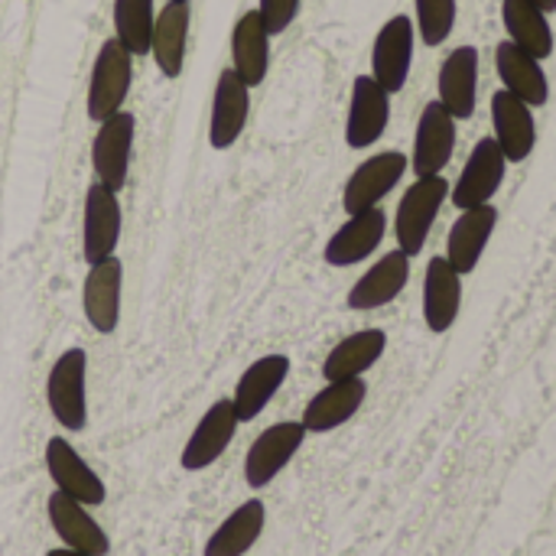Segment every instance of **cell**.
Here are the masks:
<instances>
[{"mask_svg": "<svg viewBox=\"0 0 556 556\" xmlns=\"http://www.w3.org/2000/svg\"><path fill=\"white\" fill-rule=\"evenodd\" d=\"M505 169H508V160L498 147L495 137H482L466 166H463V176L456 179V189H450L456 208H476V205H489L498 189H502V179H505Z\"/></svg>", "mask_w": 556, "mask_h": 556, "instance_id": "11", "label": "cell"}, {"mask_svg": "<svg viewBox=\"0 0 556 556\" xmlns=\"http://www.w3.org/2000/svg\"><path fill=\"white\" fill-rule=\"evenodd\" d=\"M46 515H49V525L55 531V538L78 551V554H91V556H108L111 554V538L104 534V528L91 518V511L62 495V492H52L49 502H46Z\"/></svg>", "mask_w": 556, "mask_h": 556, "instance_id": "16", "label": "cell"}, {"mask_svg": "<svg viewBox=\"0 0 556 556\" xmlns=\"http://www.w3.org/2000/svg\"><path fill=\"white\" fill-rule=\"evenodd\" d=\"M388 349V336L381 329H362L345 336L339 345L323 362V378L326 381H345V378H362Z\"/></svg>", "mask_w": 556, "mask_h": 556, "instance_id": "29", "label": "cell"}, {"mask_svg": "<svg viewBox=\"0 0 556 556\" xmlns=\"http://www.w3.org/2000/svg\"><path fill=\"white\" fill-rule=\"evenodd\" d=\"M153 0H114V39L137 59L150 55L153 39Z\"/></svg>", "mask_w": 556, "mask_h": 556, "instance_id": "31", "label": "cell"}, {"mask_svg": "<svg viewBox=\"0 0 556 556\" xmlns=\"http://www.w3.org/2000/svg\"><path fill=\"white\" fill-rule=\"evenodd\" d=\"M290 375V358L287 355H264L254 365H248V371L238 378L235 384V414L241 424H251L264 414V407L274 401V394L283 388Z\"/></svg>", "mask_w": 556, "mask_h": 556, "instance_id": "23", "label": "cell"}, {"mask_svg": "<svg viewBox=\"0 0 556 556\" xmlns=\"http://www.w3.org/2000/svg\"><path fill=\"white\" fill-rule=\"evenodd\" d=\"M238 414H235V404H231V397H222V401H215L205 414H202V420L195 424V430L189 433V440H186V446H182V456H179V466L186 469V472H202V469H208V466H215L222 456H225V450L231 446V440H235V433H238Z\"/></svg>", "mask_w": 556, "mask_h": 556, "instance_id": "10", "label": "cell"}, {"mask_svg": "<svg viewBox=\"0 0 556 556\" xmlns=\"http://www.w3.org/2000/svg\"><path fill=\"white\" fill-rule=\"evenodd\" d=\"M46 404L55 424L68 433L88 427V355L85 349H65L46 378Z\"/></svg>", "mask_w": 556, "mask_h": 556, "instance_id": "1", "label": "cell"}, {"mask_svg": "<svg viewBox=\"0 0 556 556\" xmlns=\"http://www.w3.org/2000/svg\"><path fill=\"white\" fill-rule=\"evenodd\" d=\"M231 68L248 88H257L270 68V33L257 10L238 16L231 29Z\"/></svg>", "mask_w": 556, "mask_h": 556, "instance_id": "27", "label": "cell"}, {"mask_svg": "<svg viewBox=\"0 0 556 556\" xmlns=\"http://www.w3.org/2000/svg\"><path fill=\"white\" fill-rule=\"evenodd\" d=\"M495 68H498V78H502V88L511 91L515 98H521L525 104L544 108L551 101V81H547V72H544L541 59L518 49L511 39L498 42Z\"/></svg>", "mask_w": 556, "mask_h": 556, "instance_id": "24", "label": "cell"}, {"mask_svg": "<svg viewBox=\"0 0 556 556\" xmlns=\"http://www.w3.org/2000/svg\"><path fill=\"white\" fill-rule=\"evenodd\" d=\"M407 166H410V160L401 150H384V153L368 156L349 176V182L342 189V208H345V215H358V212L378 208L381 199L404 179Z\"/></svg>", "mask_w": 556, "mask_h": 556, "instance_id": "7", "label": "cell"}, {"mask_svg": "<svg viewBox=\"0 0 556 556\" xmlns=\"http://www.w3.org/2000/svg\"><path fill=\"white\" fill-rule=\"evenodd\" d=\"M267 525V508L261 498H251L244 505H238L218 528L215 534L205 541L202 556H244L264 534Z\"/></svg>", "mask_w": 556, "mask_h": 556, "instance_id": "28", "label": "cell"}, {"mask_svg": "<svg viewBox=\"0 0 556 556\" xmlns=\"http://www.w3.org/2000/svg\"><path fill=\"white\" fill-rule=\"evenodd\" d=\"M134 130L137 121L130 111H117L98 124V134L91 140V169L94 182H101L111 192H121L130 176V153H134Z\"/></svg>", "mask_w": 556, "mask_h": 556, "instance_id": "4", "label": "cell"}, {"mask_svg": "<svg viewBox=\"0 0 556 556\" xmlns=\"http://www.w3.org/2000/svg\"><path fill=\"white\" fill-rule=\"evenodd\" d=\"M414 20L397 13L391 16L378 36H375V46H371V78L388 91V94H397L404 91L407 78H410V62H414Z\"/></svg>", "mask_w": 556, "mask_h": 556, "instance_id": "5", "label": "cell"}, {"mask_svg": "<svg viewBox=\"0 0 556 556\" xmlns=\"http://www.w3.org/2000/svg\"><path fill=\"white\" fill-rule=\"evenodd\" d=\"M456 147V117L440 104L430 101L420 111L417 134H414V153H410V169L414 176H443V169L453 160Z\"/></svg>", "mask_w": 556, "mask_h": 556, "instance_id": "13", "label": "cell"}, {"mask_svg": "<svg viewBox=\"0 0 556 556\" xmlns=\"http://www.w3.org/2000/svg\"><path fill=\"white\" fill-rule=\"evenodd\" d=\"M498 225V208L489 205H476V208H463V215L456 218V225L450 228L446 238V261L466 277L479 267L482 251L489 248L492 235Z\"/></svg>", "mask_w": 556, "mask_h": 556, "instance_id": "25", "label": "cell"}, {"mask_svg": "<svg viewBox=\"0 0 556 556\" xmlns=\"http://www.w3.org/2000/svg\"><path fill=\"white\" fill-rule=\"evenodd\" d=\"M46 472H49L55 492L81 502L85 508H98L108 498L101 476L75 453V446L65 437H52L46 443Z\"/></svg>", "mask_w": 556, "mask_h": 556, "instance_id": "12", "label": "cell"}, {"mask_svg": "<svg viewBox=\"0 0 556 556\" xmlns=\"http://www.w3.org/2000/svg\"><path fill=\"white\" fill-rule=\"evenodd\" d=\"M251 114V88L238 78L235 68H225L215 81L212 114H208V143L212 150H228L244 134Z\"/></svg>", "mask_w": 556, "mask_h": 556, "instance_id": "15", "label": "cell"}, {"mask_svg": "<svg viewBox=\"0 0 556 556\" xmlns=\"http://www.w3.org/2000/svg\"><path fill=\"white\" fill-rule=\"evenodd\" d=\"M121 228H124V215H121L117 192L104 189L101 182H91L81 208V257L88 264L111 257L121 244Z\"/></svg>", "mask_w": 556, "mask_h": 556, "instance_id": "9", "label": "cell"}, {"mask_svg": "<svg viewBox=\"0 0 556 556\" xmlns=\"http://www.w3.org/2000/svg\"><path fill=\"white\" fill-rule=\"evenodd\" d=\"M189 23H192L189 0H166L163 10L156 13L153 39H150V55H153L156 68L166 78H179L182 75L186 42H189Z\"/></svg>", "mask_w": 556, "mask_h": 556, "instance_id": "26", "label": "cell"}, {"mask_svg": "<svg viewBox=\"0 0 556 556\" xmlns=\"http://www.w3.org/2000/svg\"><path fill=\"white\" fill-rule=\"evenodd\" d=\"M531 3H534V7H541L544 13H554L556 10V0H531Z\"/></svg>", "mask_w": 556, "mask_h": 556, "instance_id": "35", "label": "cell"}, {"mask_svg": "<svg viewBox=\"0 0 556 556\" xmlns=\"http://www.w3.org/2000/svg\"><path fill=\"white\" fill-rule=\"evenodd\" d=\"M440 104L456 117L469 121L476 114V94H479V49L476 46H456L443 65H440Z\"/></svg>", "mask_w": 556, "mask_h": 556, "instance_id": "21", "label": "cell"}, {"mask_svg": "<svg viewBox=\"0 0 556 556\" xmlns=\"http://www.w3.org/2000/svg\"><path fill=\"white\" fill-rule=\"evenodd\" d=\"M450 182L443 176H420L410 182V189L404 192L401 205H397V218H394V235H397V248L414 261L417 254H424L430 228L443 208V202L450 199Z\"/></svg>", "mask_w": 556, "mask_h": 556, "instance_id": "2", "label": "cell"}, {"mask_svg": "<svg viewBox=\"0 0 556 556\" xmlns=\"http://www.w3.org/2000/svg\"><path fill=\"white\" fill-rule=\"evenodd\" d=\"M417 3V33L433 49L443 46L456 26V0H414Z\"/></svg>", "mask_w": 556, "mask_h": 556, "instance_id": "32", "label": "cell"}, {"mask_svg": "<svg viewBox=\"0 0 556 556\" xmlns=\"http://www.w3.org/2000/svg\"><path fill=\"white\" fill-rule=\"evenodd\" d=\"M502 23L508 29V39L531 52L534 59H547L554 52V29L541 7L531 0H502Z\"/></svg>", "mask_w": 556, "mask_h": 556, "instance_id": "30", "label": "cell"}, {"mask_svg": "<svg viewBox=\"0 0 556 556\" xmlns=\"http://www.w3.org/2000/svg\"><path fill=\"white\" fill-rule=\"evenodd\" d=\"M492 130L508 163H525L534 153V143H538L534 108L505 88L492 94Z\"/></svg>", "mask_w": 556, "mask_h": 556, "instance_id": "18", "label": "cell"}, {"mask_svg": "<svg viewBox=\"0 0 556 556\" xmlns=\"http://www.w3.org/2000/svg\"><path fill=\"white\" fill-rule=\"evenodd\" d=\"M384 231H388V215L381 205L349 215V222L326 241L323 257L332 267H355L378 251V244L384 241Z\"/></svg>", "mask_w": 556, "mask_h": 556, "instance_id": "19", "label": "cell"}, {"mask_svg": "<svg viewBox=\"0 0 556 556\" xmlns=\"http://www.w3.org/2000/svg\"><path fill=\"white\" fill-rule=\"evenodd\" d=\"M410 283V257L394 248L388 251L375 267H368L349 290V309L355 313H368V309H381L388 303H394L404 287Z\"/></svg>", "mask_w": 556, "mask_h": 556, "instance_id": "17", "label": "cell"}, {"mask_svg": "<svg viewBox=\"0 0 556 556\" xmlns=\"http://www.w3.org/2000/svg\"><path fill=\"white\" fill-rule=\"evenodd\" d=\"M46 556H91V554H78V551H72V547H52Z\"/></svg>", "mask_w": 556, "mask_h": 556, "instance_id": "34", "label": "cell"}, {"mask_svg": "<svg viewBox=\"0 0 556 556\" xmlns=\"http://www.w3.org/2000/svg\"><path fill=\"white\" fill-rule=\"evenodd\" d=\"M303 440H306V427L300 420H283L267 427L244 456V482L251 489H267L300 453Z\"/></svg>", "mask_w": 556, "mask_h": 556, "instance_id": "6", "label": "cell"}, {"mask_svg": "<svg viewBox=\"0 0 556 556\" xmlns=\"http://www.w3.org/2000/svg\"><path fill=\"white\" fill-rule=\"evenodd\" d=\"M368 397V384L365 378H345V381H329L319 394H313V401L303 410V427L306 433H329L339 430L342 424H349L362 404Z\"/></svg>", "mask_w": 556, "mask_h": 556, "instance_id": "22", "label": "cell"}, {"mask_svg": "<svg viewBox=\"0 0 556 556\" xmlns=\"http://www.w3.org/2000/svg\"><path fill=\"white\" fill-rule=\"evenodd\" d=\"M124 264L117 254L91 264L81 283V313L98 336H111L121 326V303H124Z\"/></svg>", "mask_w": 556, "mask_h": 556, "instance_id": "8", "label": "cell"}, {"mask_svg": "<svg viewBox=\"0 0 556 556\" xmlns=\"http://www.w3.org/2000/svg\"><path fill=\"white\" fill-rule=\"evenodd\" d=\"M257 13H261L267 33H270V36H280V33H287L290 23L296 20L300 0H261V3H257Z\"/></svg>", "mask_w": 556, "mask_h": 556, "instance_id": "33", "label": "cell"}, {"mask_svg": "<svg viewBox=\"0 0 556 556\" xmlns=\"http://www.w3.org/2000/svg\"><path fill=\"white\" fill-rule=\"evenodd\" d=\"M130 81H134V55L111 36L101 42L94 65H91V78H88V98H85V111L91 121H104L117 111H124V101L130 94Z\"/></svg>", "mask_w": 556, "mask_h": 556, "instance_id": "3", "label": "cell"}, {"mask_svg": "<svg viewBox=\"0 0 556 556\" xmlns=\"http://www.w3.org/2000/svg\"><path fill=\"white\" fill-rule=\"evenodd\" d=\"M391 121V94L371 78L358 75L352 81V101H349V117H345V143L352 150H368L375 147Z\"/></svg>", "mask_w": 556, "mask_h": 556, "instance_id": "14", "label": "cell"}, {"mask_svg": "<svg viewBox=\"0 0 556 556\" xmlns=\"http://www.w3.org/2000/svg\"><path fill=\"white\" fill-rule=\"evenodd\" d=\"M463 309V274L446 257H430L424 274V323L433 336L456 326Z\"/></svg>", "mask_w": 556, "mask_h": 556, "instance_id": "20", "label": "cell"}]
</instances>
